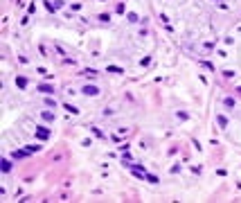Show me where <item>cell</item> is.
Listing matches in <instances>:
<instances>
[{
    "mask_svg": "<svg viewBox=\"0 0 241 203\" xmlns=\"http://www.w3.org/2000/svg\"><path fill=\"white\" fill-rule=\"evenodd\" d=\"M81 93L84 95H88V97H95V95H99V88H97V86H84V90H81Z\"/></svg>",
    "mask_w": 241,
    "mask_h": 203,
    "instance_id": "1",
    "label": "cell"
},
{
    "mask_svg": "<svg viewBox=\"0 0 241 203\" xmlns=\"http://www.w3.org/2000/svg\"><path fill=\"white\" fill-rule=\"evenodd\" d=\"M36 90H41V93H45V95H52V93H54V86L41 84V86H36Z\"/></svg>",
    "mask_w": 241,
    "mask_h": 203,
    "instance_id": "2",
    "label": "cell"
},
{
    "mask_svg": "<svg viewBox=\"0 0 241 203\" xmlns=\"http://www.w3.org/2000/svg\"><path fill=\"white\" fill-rule=\"evenodd\" d=\"M36 133H38L41 140H47V138H50V131H47L45 127H36Z\"/></svg>",
    "mask_w": 241,
    "mask_h": 203,
    "instance_id": "3",
    "label": "cell"
},
{
    "mask_svg": "<svg viewBox=\"0 0 241 203\" xmlns=\"http://www.w3.org/2000/svg\"><path fill=\"white\" fill-rule=\"evenodd\" d=\"M63 108L68 111V113H72V115H77V113H79V108H77V106H72V104H63Z\"/></svg>",
    "mask_w": 241,
    "mask_h": 203,
    "instance_id": "4",
    "label": "cell"
},
{
    "mask_svg": "<svg viewBox=\"0 0 241 203\" xmlns=\"http://www.w3.org/2000/svg\"><path fill=\"white\" fill-rule=\"evenodd\" d=\"M16 86H18V88H25V86H27V79H23V77H16Z\"/></svg>",
    "mask_w": 241,
    "mask_h": 203,
    "instance_id": "5",
    "label": "cell"
},
{
    "mask_svg": "<svg viewBox=\"0 0 241 203\" xmlns=\"http://www.w3.org/2000/svg\"><path fill=\"white\" fill-rule=\"evenodd\" d=\"M108 72H115V75H122L124 70H122V68H117V66H108Z\"/></svg>",
    "mask_w": 241,
    "mask_h": 203,
    "instance_id": "6",
    "label": "cell"
},
{
    "mask_svg": "<svg viewBox=\"0 0 241 203\" xmlns=\"http://www.w3.org/2000/svg\"><path fill=\"white\" fill-rule=\"evenodd\" d=\"M27 153H29V151H14V153H11V158H25Z\"/></svg>",
    "mask_w": 241,
    "mask_h": 203,
    "instance_id": "7",
    "label": "cell"
},
{
    "mask_svg": "<svg viewBox=\"0 0 241 203\" xmlns=\"http://www.w3.org/2000/svg\"><path fill=\"white\" fill-rule=\"evenodd\" d=\"M9 169H11V160H2V172L7 174Z\"/></svg>",
    "mask_w": 241,
    "mask_h": 203,
    "instance_id": "8",
    "label": "cell"
},
{
    "mask_svg": "<svg viewBox=\"0 0 241 203\" xmlns=\"http://www.w3.org/2000/svg\"><path fill=\"white\" fill-rule=\"evenodd\" d=\"M216 122H219V124H221V127H225V124H228V120H225L223 115H216Z\"/></svg>",
    "mask_w": 241,
    "mask_h": 203,
    "instance_id": "9",
    "label": "cell"
},
{
    "mask_svg": "<svg viewBox=\"0 0 241 203\" xmlns=\"http://www.w3.org/2000/svg\"><path fill=\"white\" fill-rule=\"evenodd\" d=\"M27 151H41V144H36V147H34V144H29V147H27Z\"/></svg>",
    "mask_w": 241,
    "mask_h": 203,
    "instance_id": "10",
    "label": "cell"
},
{
    "mask_svg": "<svg viewBox=\"0 0 241 203\" xmlns=\"http://www.w3.org/2000/svg\"><path fill=\"white\" fill-rule=\"evenodd\" d=\"M43 118H45V120H50V122H52V120H54V115H52L50 111H43Z\"/></svg>",
    "mask_w": 241,
    "mask_h": 203,
    "instance_id": "11",
    "label": "cell"
},
{
    "mask_svg": "<svg viewBox=\"0 0 241 203\" xmlns=\"http://www.w3.org/2000/svg\"><path fill=\"white\" fill-rule=\"evenodd\" d=\"M225 106H230V108L234 106V99H232V97H225Z\"/></svg>",
    "mask_w": 241,
    "mask_h": 203,
    "instance_id": "12",
    "label": "cell"
},
{
    "mask_svg": "<svg viewBox=\"0 0 241 203\" xmlns=\"http://www.w3.org/2000/svg\"><path fill=\"white\" fill-rule=\"evenodd\" d=\"M45 104H47V106H54V108H56V99H45Z\"/></svg>",
    "mask_w": 241,
    "mask_h": 203,
    "instance_id": "13",
    "label": "cell"
}]
</instances>
